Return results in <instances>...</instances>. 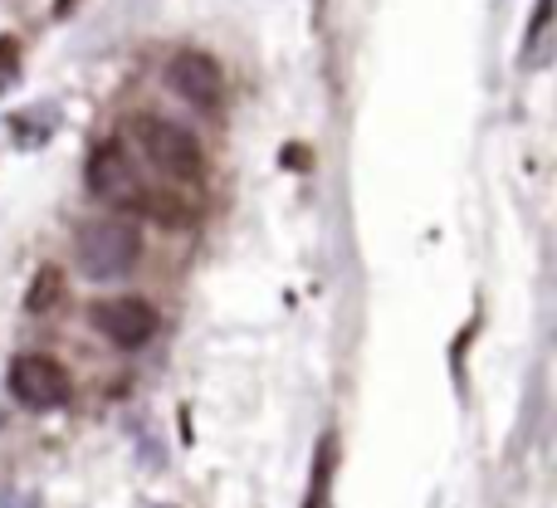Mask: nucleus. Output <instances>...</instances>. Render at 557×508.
<instances>
[{
  "label": "nucleus",
  "instance_id": "1",
  "mask_svg": "<svg viewBox=\"0 0 557 508\" xmlns=\"http://www.w3.org/2000/svg\"><path fill=\"white\" fill-rule=\"evenodd\" d=\"M143 250H147V240L133 215H98V221H84L74 231V264L94 284L127 278L143 264Z\"/></svg>",
  "mask_w": 557,
  "mask_h": 508
},
{
  "label": "nucleus",
  "instance_id": "2",
  "mask_svg": "<svg viewBox=\"0 0 557 508\" xmlns=\"http://www.w3.org/2000/svg\"><path fill=\"white\" fill-rule=\"evenodd\" d=\"M127 137H133V147L143 152V162L157 166L166 182L191 186V182H201V176H206V147H201V137H196L186 123H176V117H166V113H137L133 123H127Z\"/></svg>",
  "mask_w": 557,
  "mask_h": 508
},
{
  "label": "nucleus",
  "instance_id": "3",
  "mask_svg": "<svg viewBox=\"0 0 557 508\" xmlns=\"http://www.w3.org/2000/svg\"><path fill=\"white\" fill-rule=\"evenodd\" d=\"M88 327H94L108 347H117V352H137V347H147L162 333V313H157L152 298L117 294V298L88 303Z\"/></svg>",
  "mask_w": 557,
  "mask_h": 508
},
{
  "label": "nucleus",
  "instance_id": "4",
  "mask_svg": "<svg viewBox=\"0 0 557 508\" xmlns=\"http://www.w3.org/2000/svg\"><path fill=\"white\" fill-rule=\"evenodd\" d=\"M5 386L25 411H59L74 401V376L49 352H20L5 372Z\"/></svg>",
  "mask_w": 557,
  "mask_h": 508
},
{
  "label": "nucleus",
  "instance_id": "5",
  "mask_svg": "<svg viewBox=\"0 0 557 508\" xmlns=\"http://www.w3.org/2000/svg\"><path fill=\"white\" fill-rule=\"evenodd\" d=\"M166 88H172L182 103L201 108V113H221L225 98H231L221 59L206 54V49H182V54L166 59Z\"/></svg>",
  "mask_w": 557,
  "mask_h": 508
},
{
  "label": "nucleus",
  "instance_id": "6",
  "mask_svg": "<svg viewBox=\"0 0 557 508\" xmlns=\"http://www.w3.org/2000/svg\"><path fill=\"white\" fill-rule=\"evenodd\" d=\"M84 182H88V191H94L98 201L127 206V196L143 186V176H137V162L127 157L123 143H98L94 152H88V162H84Z\"/></svg>",
  "mask_w": 557,
  "mask_h": 508
},
{
  "label": "nucleus",
  "instance_id": "7",
  "mask_svg": "<svg viewBox=\"0 0 557 508\" xmlns=\"http://www.w3.org/2000/svg\"><path fill=\"white\" fill-rule=\"evenodd\" d=\"M333 470H337V435L327 431L318 441V455H313V480H308V499L304 508H327V490H333Z\"/></svg>",
  "mask_w": 557,
  "mask_h": 508
},
{
  "label": "nucleus",
  "instance_id": "8",
  "mask_svg": "<svg viewBox=\"0 0 557 508\" xmlns=\"http://www.w3.org/2000/svg\"><path fill=\"white\" fill-rule=\"evenodd\" d=\"M59 294H64V274L49 264V269H39V274H35V288H29L25 308H29V313H45V303H54Z\"/></svg>",
  "mask_w": 557,
  "mask_h": 508
}]
</instances>
